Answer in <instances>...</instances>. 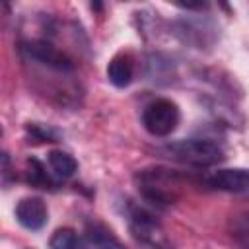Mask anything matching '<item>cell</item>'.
Returning <instances> with one entry per match:
<instances>
[{
  "label": "cell",
  "instance_id": "52a82bcc",
  "mask_svg": "<svg viewBox=\"0 0 249 249\" xmlns=\"http://www.w3.org/2000/svg\"><path fill=\"white\" fill-rule=\"evenodd\" d=\"M47 216H49L47 204L39 196L21 198L18 202V206H16V218H18V222L25 230H31V231L41 230L47 224Z\"/></svg>",
  "mask_w": 249,
  "mask_h": 249
},
{
  "label": "cell",
  "instance_id": "ba28073f",
  "mask_svg": "<svg viewBox=\"0 0 249 249\" xmlns=\"http://www.w3.org/2000/svg\"><path fill=\"white\" fill-rule=\"evenodd\" d=\"M134 76V62L128 53L115 54L107 64V78L115 88H126Z\"/></svg>",
  "mask_w": 249,
  "mask_h": 249
},
{
  "label": "cell",
  "instance_id": "4fadbf2b",
  "mask_svg": "<svg viewBox=\"0 0 249 249\" xmlns=\"http://www.w3.org/2000/svg\"><path fill=\"white\" fill-rule=\"evenodd\" d=\"M27 130L37 138V140H47V142H56V138H58V132H54L53 128H45V126H41V124H29L27 126Z\"/></svg>",
  "mask_w": 249,
  "mask_h": 249
},
{
  "label": "cell",
  "instance_id": "5bb4252c",
  "mask_svg": "<svg viewBox=\"0 0 249 249\" xmlns=\"http://www.w3.org/2000/svg\"><path fill=\"white\" fill-rule=\"evenodd\" d=\"M80 249H107L105 245H101L99 241H95V239H91V237H88L86 235V241L80 245Z\"/></svg>",
  "mask_w": 249,
  "mask_h": 249
},
{
  "label": "cell",
  "instance_id": "8992f818",
  "mask_svg": "<svg viewBox=\"0 0 249 249\" xmlns=\"http://www.w3.org/2000/svg\"><path fill=\"white\" fill-rule=\"evenodd\" d=\"M204 183L218 191L249 195V169H218L208 173Z\"/></svg>",
  "mask_w": 249,
  "mask_h": 249
},
{
  "label": "cell",
  "instance_id": "8fae6325",
  "mask_svg": "<svg viewBox=\"0 0 249 249\" xmlns=\"http://www.w3.org/2000/svg\"><path fill=\"white\" fill-rule=\"evenodd\" d=\"M51 249H78V235L72 228H60L49 241Z\"/></svg>",
  "mask_w": 249,
  "mask_h": 249
},
{
  "label": "cell",
  "instance_id": "277c9868",
  "mask_svg": "<svg viewBox=\"0 0 249 249\" xmlns=\"http://www.w3.org/2000/svg\"><path fill=\"white\" fill-rule=\"evenodd\" d=\"M179 107L165 97L150 101L142 111V124L152 136H169L179 124Z\"/></svg>",
  "mask_w": 249,
  "mask_h": 249
},
{
  "label": "cell",
  "instance_id": "9c48e42d",
  "mask_svg": "<svg viewBox=\"0 0 249 249\" xmlns=\"http://www.w3.org/2000/svg\"><path fill=\"white\" fill-rule=\"evenodd\" d=\"M47 161H49V169L51 173L56 177V179H68L76 173L78 169V163L76 160L68 154V152H62V150H51L49 156H47Z\"/></svg>",
  "mask_w": 249,
  "mask_h": 249
},
{
  "label": "cell",
  "instance_id": "5b68a950",
  "mask_svg": "<svg viewBox=\"0 0 249 249\" xmlns=\"http://www.w3.org/2000/svg\"><path fill=\"white\" fill-rule=\"evenodd\" d=\"M21 53L29 62H37L58 74H68L74 70L72 58L45 39H33V41L21 43Z\"/></svg>",
  "mask_w": 249,
  "mask_h": 249
},
{
  "label": "cell",
  "instance_id": "3957f363",
  "mask_svg": "<svg viewBox=\"0 0 249 249\" xmlns=\"http://www.w3.org/2000/svg\"><path fill=\"white\" fill-rule=\"evenodd\" d=\"M138 189L142 191L144 198L152 204H171L177 198V181L175 173L160 167L142 169L138 173Z\"/></svg>",
  "mask_w": 249,
  "mask_h": 249
},
{
  "label": "cell",
  "instance_id": "6da1fadb",
  "mask_svg": "<svg viewBox=\"0 0 249 249\" xmlns=\"http://www.w3.org/2000/svg\"><path fill=\"white\" fill-rule=\"evenodd\" d=\"M161 154L175 161L195 165V167H210L224 160L222 148L216 142L206 138H189V140H177V142L165 144L161 148Z\"/></svg>",
  "mask_w": 249,
  "mask_h": 249
},
{
  "label": "cell",
  "instance_id": "30bf717a",
  "mask_svg": "<svg viewBox=\"0 0 249 249\" xmlns=\"http://www.w3.org/2000/svg\"><path fill=\"white\" fill-rule=\"evenodd\" d=\"M27 181H29L31 185H35V187H41V189H51V187H54L53 173H49V171L45 169V165H43L39 160H35V158H31V160L27 161Z\"/></svg>",
  "mask_w": 249,
  "mask_h": 249
},
{
  "label": "cell",
  "instance_id": "7a4b0ae2",
  "mask_svg": "<svg viewBox=\"0 0 249 249\" xmlns=\"http://www.w3.org/2000/svg\"><path fill=\"white\" fill-rule=\"evenodd\" d=\"M128 228L132 235L144 243L148 249H173L169 237L165 235L160 220L142 206H130L128 208Z\"/></svg>",
  "mask_w": 249,
  "mask_h": 249
},
{
  "label": "cell",
  "instance_id": "7c38bea8",
  "mask_svg": "<svg viewBox=\"0 0 249 249\" xmlns=\"http://www.w3.org/2000/svg\"><path fill=\"white\" fill-rule=\"evenodd\" d=\"M231 237L237 241V245L249 249V212L239 214L231 222Z\"/></svg>",
  "mask_w": 249,
  "mask_h": 249
}]
</instances>
